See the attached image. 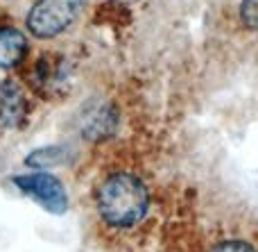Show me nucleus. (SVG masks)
I'll list each match as a JSON object with an SVG mask.
<instances>
[{
    "label": "nucleus",
    "instance_id": "1",
    "mask_svg": "<svg viewBox=\"0 0 258 252\" xmlns=\"http://www.w3.org/2000/svg\"><path fill=\"white\" fill-rule=\"evenodd\" d=\"M147 189L134 175H113L100 186L98 209L100 216L116 227H127L138 223L147 212Z\"/></svg>",
    "mask_w": 258,
    "mask_h": 252
},
{
    "label": "nucleus",
    "instance_id": "2",
    "mask_svg": "<svg viewBox=\"0 0 258 252\" xmlns=\"http://www.w3.org/2000/svg\"><path fill=\"white\" fill-rule=\"evenodd\" d=\"M84 0H39L27 14V27L39 39H50L73 25Z\"/></svg>",
    "mask_w": 258,
    "mask_h": 252
},
{
    "label": "nucleus",
    "instance_id": "3",
    "mask_svg": "<svg viewBox=\"0 0 258 252\" xmlns=\"http://www.w3.org/2000/svg\"><path fill=\"white\" fill-rule=\"evenodd\" d=\"M18 189H23L25 193L34 195L45 209H50L52 214H63L68 207V195L63 191V186L59 184L57 177L48 175V173H36V175H18L14 177Z\"/></svg>",
    "mask_w": 258,
    "mask_h": 252
},
{
    "label": "nucleus",
    "instance_id": "4",
    "mask_svg": "<svg viewBox=\"0 0 258 252\" xmlns=\"http://www.w3.org/2000/svg\"><path fill=\"white\" fill-rule=\"evenodd\" d=\"M27 116V98L23 89L12 80L0 82V127L14 130Z\"/></svg>",
    "mask_w": 258,
    "mask_h": 252
},
{
    "label": "nucleus",
    "instance_id": "5",
    "mask_svg": "<svg viewBox=\"0 0 258 252\" xmlns=\"http://www.w3.org/2000/svg\"><path fill=\"white\" fill-rule=\"evenodd\" d=\"M27 55V39L14 27H0V68H12Z\"/></svg>",
    "mask_w": 258,
    "mask_h": 252
},
{
    "label": "nucleus",
    "instance_id": "6",
    "mask_svg": "<svg viewBox=\"0 0 258 252\" xmlns=\"http://www.w3.org/2000/svg\"><path fill=\"white\" fill-rule=\"evenodd\" d=\"M66 80V62L61 55H43L41 62L36 64V82L43 91L61 84Z\"/></svg>",
    "mask_w": 258,
    "mask_h": 252
},
{
    "label": "nucleus",
    "instance_id": "7",
    "mask_svg": "<svg viewBox=\"0 0 258 252\" xmlns=\"http://www.w3.org/2000/svg\"><path fill=\"white\" fill-rule=\"evenodd\" d=\"M240 18L247 27L258 30V0H242L240 5Z\"/></svg>",
    "mask_w": 258,
    "mask_h": 252
},
{
    "label": "nucleus",
    "instance_id": "8",
    "mask_svg": "<svg viewBox=\"0 0 258 252\" xmlns=\"http://www.w3.org/2000/svg\"><path fill=\"white\" fill-rule=\"evenodd\" d=\"M211 252H254V248L249 243H245V241H222Z\"/></svg>",
    "mask_w": 258,
    "mask_h": 252
}]
</instances>
